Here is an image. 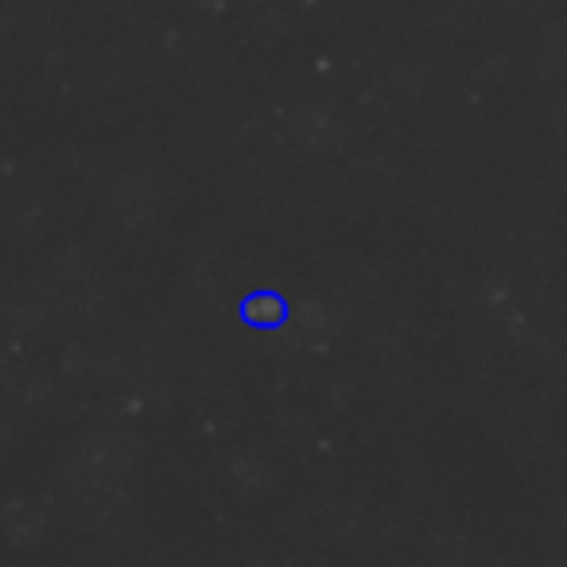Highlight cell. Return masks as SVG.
Segmentation results:
<instances>
[{
  "label": "cell",
  "instance_id": "cell-2",
  "mask_svg": "<svg viewBox=\"0 0 567 567\" xmlns=\"http://www.w3.org/2000/svg\"><path fill=\"white\" fill-rule=\"evenodd\" d=\"M245 316H249L252 323H260V327H272V323H280V319H284V303L276 300V296L260 292V296H252V300L245 303Z\"/></svg>",
  "mask_w": 567,
  "mask_h": 567
},
{
  "label": "cell",
  "instance_id": "cell-1",
  "mask_svg": "<svg viewBox=\"0 0 567 567\" xmlns=\"http://www.w3.org/2000/svg\"><path fill=\"white\" fill-rule=\"evenodd\" d=\"M4 533H9L17 544L40 540V533H43L40 509H35V505H28V502H12L9 509H4Z\"/></svg>",
  "mask_w": 567,
  "mask_h": 567
}]
</instances>
